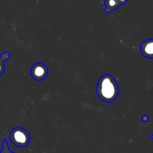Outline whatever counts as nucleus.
Instances as JSON below:
<instances>
[{
  "mask_svg": "<svg viewBox=\"0 0 153 153\" xmlns=\"http://www.w3.org/2000/svg\"><path fill=\"white\" fill-rule=\"evenodd\" d=\"M128 0H105L106 13H111L116 10L121 4H126Z\"/></svg>",
  "mask_w": 153,
  "mask_h": 153,
  "instance_id": "5",
  "label": "nucleus"
},
{
  "mask_svg": "<svg viewBox=\"0 0 153 153\" xmlns=\"http://www.w3.org/2000/svg\"><path fill=\"white\" fill-rule=\"evenodd\" d=\"M0 153H15L11 152V151L9 149L8 143H7L6 139H3V143H2V147H1V152Z\"/></svg>",
  "mask_w": 153,
  "mask_h": 153,
  "instance_id": "7",
  "label": "nucleus"
},
{
  "mask_svg": "<svg viewBox=\"0 0 153 153\" xmlns=\"http://www.w3.org/2000/svg\"><path fill=\"white\" fill-rule=\"evenodd\" d=\"M10 58V53L8 52H5L0 56V76L3 74L5 69L4 62L9 59Z\"/></svg>",
  "mask_w": 153,
  "mask_h": 153,
  "instance_id": "6",
  "label": "nucleus"
},
{
  "mask_svg": "<svg viewBox=\"0 0 153 153\" xmlns=\"http://www.w3.org/2000/svg\"><path fill=\"white\" fill-rule=\"evenodd\" d=\"M31 76L34 80L42 81L47 77L49 69L47 66L43 63H36L31 68Z\"/></svg>",
  "mask_w": 153,
  "mask_h": 153,
  "instance_id": "3",
  "label": "nucleus"
},
{
  "mask_svg": "<svg viewBox=\"0 0 153 153\" xmlns=\"http://www.w3.org/2000/svg\"><path fill=\"white\" fill-rule=\"evenodd\" d=\"M10 140L14 146L23 148L30 142V134L25 128L16 127L10 133Z\"/></svg>",
  "mask_w": 153,
  "mask_h": 153,
  "instance_id": "2",
  "label": "nucleus"
},
{
  "mask_svg": "<svg viewBox=\"0 0 153 153\" xmlns=\"http://www.w3.org/2000/svg\"><path fill=\"white\" fill-rule=\"evenodd\" d=\"M97 94L104 102H113L119 95V86L116 79L109 74H105L99 79Z\"/></svg>",
  "mask_w": 153,
  "mask_h": 153,
  "instance_id": "1",
  "label": "nucleus"
},
{
  "mask_svg": "<svg viewBox=\"0 0 153 153\" xmlns=\"http://www.w3.org/2000/svg\"><path fill=\"white\" fill-rule=\"evenodd\" d=\"M150 137H151V138H152V139H153V134H151Z\"/></svg>",
  "mask_w": 153,
  "mask_h": 153,
  "instance_id": "9",
  "label": "nucleus"
},
{
  "mask_svg": "<svg viewBox=\"0 0 153 153\" xmlns=\"http://www.w3.org/2000/svg\"><path fill=\"white\" fill-rule=\"evenodd\" d=\"M140 51L142 55L148 58H153V39H148L141 43Z\"/></svg>",
  "mask_w": 153,
  "mask_h": 153,
  "instance_id": "4",
  "label": "nucleus"
},
{
  "mask_svg": "<svg viewBox=\"0 0 153 153\" xmlns=\"http://www.w3.org/2000/svg\"><path fill=\"white\" fill-rule=\"evenodd\" d=\"M142 120L143 121V122H148L149 121V117H148L146 115H143V117H142Z\"/></svg>",
  "mask_w": 153,
  "mask_h": 153,
  "instance_id": "8",
  "label": "nucleus"
}]
</instances>
